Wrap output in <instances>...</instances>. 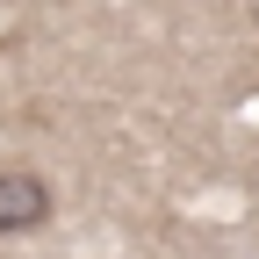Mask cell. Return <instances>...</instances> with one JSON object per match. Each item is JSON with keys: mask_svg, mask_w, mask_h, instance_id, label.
Segmentation results:
<instances>
[{"mask_svg": "<svg viewBox=\"0 0 259 259\" xmlns=\"http://www.w3.org/2000/svg\"><path fill=\"white\" fill-rule=\"evenodd\" d=\"M58 216V194L36 166H0V238H29Z\"/></svg>", "mask_w": 259, "mask_h": 259, "instance_id": "cell-1", "label": "cell"}]
</instances>
